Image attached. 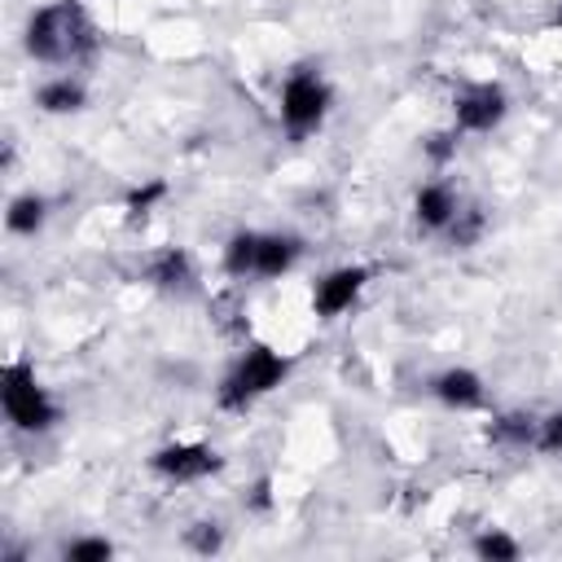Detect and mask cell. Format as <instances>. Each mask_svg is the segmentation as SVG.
Wrapping results in <instances>:
<instances>
[{
    "label": "cell",
    "instance_id": "cell-1",
    "mask_svg": "<svg viewBox=\"0 0 562 562\" xmlns=\"http://www.w3.org/2000/svg\"><path fill=\"white\" fill-rule=\"evenodd\" d=\"M97 22L83 0H53L26 18L22 44L44 66H70L97 53Z\"/></svg>",
    "mask_w": 562,
    "mask_h": 562
},
{
    "label": "cell",
    "instance_id": "cell-2",
    "mask_svg": "<svg viewBox=\"0 0 562 562\" xmlns=\"http://www.w3.org/2000/svg\"><path fill=\"white\" fill-rule=\"evenodd\" d=\"M290 356H281V351H272V347H263V342H255V347H246L233 364H228V373L220 378V386H215V404L224 408V413H246L250 404H259L263 395H272L285 378H290Z\"/></svg>",
    "mask_w": 562,
    "mask_h": 562
},
{
    "label": "cell",
    "instance_id": "cell-3",
    "mask_svg": "<svg viewBox=\"0 0 562 562\" xmlns=\"http://www.w3.org/2000/svg\"><path fill=\"white\" fill-rule=\"evenodd\" d=\"M0 404H4V417L13 422V430H22V435H44L61 417L57 400L35 378V364L31 360H9L0 369Z\"/></svg>",
    "mask_w": 562,
    "mask_h": 562
},
{
    "label": "cell",
    "instance_id": "cell-4",
    "mask_svg": "<svg viewBox=\"0 0 562 562\" xmlns=\"http://www.w3.org/2000/svg\"><path fill=\"white\" fill-rule=\"evenodd\" d=\"M329 105H334V92H329V83H325L321 70L299 66V70L285 75L277 114H281V127L290 132V140H307V136L325 123Z\"/></svg>",
    "mask_w": 562,
    "mask_h": 562
},
{
    "label": "cell",
    "instance_id": "cell-5",
    "mask_svg": "<svg viewBox=\"0 0 562 562\" xmlns=\"http://www.w3.org/2000/svg\"><path fill=\"white\" fill-rule=\"evenodd\" d=\"M505 114H509V97L501 83H465L452 101V127L461 136H483L501 127Z\"/></svg>",
    "mask_w": 562,
    "mask_h": 562
},
{
    "label": "cell",
    "instance_id": "cell-6",
    "mask_svg": "<svg viewBox=\"0 0 562 562\" xmlns=\"http://www.w3.org/2000/svg\"><path fill=\"white\" fill-rule=\"evenodd\" d=\"M224 461L211 443H198V439H176V443H162L154 457H149V470L167 483H202L206 474H215Z\"/></svg>",
    "mask_w": 562,
    "mask_h": 562
},
{
    "label": "cell",
    "instance_id": "cell-7",
    "mask_svg": "<svg viewBox=\"0 0 562 562\" xmlns=\"http://www.w3.org/2000/svg\"><path fill=\"white\" fill-rule=\"evenodd\" d=\"M369 281H373V268H364V263L329 268V272L316 277V285H312V312H316L321 321H338L342 312H351V303L364 294Z\"/></svg>",
    "mask_w": 562,
    "mask_h": 562
},
{
    "label": "cell",
    "instance_id": "cell-8",
    "mask_svg": "<svg viewBox=\"0 0 562 562\" xmlns=\"http://www.w3.org/2000/svg\"><path fill=\"white\" fill-rule=\"evenodd\" d=\"M430 395H435L439 404L457 408V413H470V408H483L487 386H483V378H479L474 369H465V364H448V369H439V373L430 378Z\"/></svg>",
    "mask_w": 562,
    "mask_h": 562
},
{
    "label": "cell",
    "instance_id": "cell-9",
    "mask_svg": "<svg viewBox=\"0 0 562 562\" xmlns=\"http://www.w3.org/2000/svg\"><path fill=\"white\" fill-rule=\"evenodd\" d=\"M457 211H461V198H457V189L448 180H426L417 189V198H413V220H417L422 233H448Z\"/></svg>",
    "mask_w": 562,
    "mask_h": 562
},
{
    "label": "cell",
    "instance_id": "cell-10",
    "mask_svg": "<svg viewBox=\"0 0 562 562\" xmlns=\"http://www.w3.org/2000/svg\"><path fill=\"white\" fill-rule=\"evenodd\" d=\"M145 281H149L154 290H167V294H184V290H193L198 272H193L189 250H180V246H162V250H154V255L145 259Z\"/></svg>",
    "mask_w": 562,
    "mask_h": 562
},
{
    "label": "cell",
    "instance_id": "cell-11",
    "mask_svg": "<svg viewBox=\"0 0 562 562\" xmlns=\"http://www.w3.org/2000/svg\"><path fill=\"white\" fill-rule=\"evenodd\" d=\"M303 259V241L294 233H255V272L250 277H285Z\"/></svg>",
    "mask_w": 562,
    "mask_h": 562
},
{
    "label": "cell",
    "instance_id": "cell-12",
    "mask_svg": "<svg viewBox=\"0 0 562 562\" xmlns=\"http://www.w3.org/2000/svg\"><path fill=\"white\" fill-rule=\"evenodd\" d=\"M83 101H88V92H83V83L70 79V75L44 79V83L35 88V105H40L44 114H75V110H83Z\"/></svg>",
    "mask_w": 562,
    "mask_h": 562
},
{
    "label": "cell",
    "instance_id": "cell-13",
    "mask_svg": "<svg viewBox=\"0 0 562 562\" xmlns=\"http://www.w3.org/2000/svg\"><path fill=\"white\" fill-rule=\"evenodd\" d=\"M536 430H540V417H531V413H501V417H492L487 439L496 448H536Z\"/></svg>",
    "mask_w": 562,
    "mask_h": 562
},
{
    "label": "cell",
    "instance_id": "cell-14",
    "mask_svg": "<svg viewBox=\"0 0 562 562\" xmlns=\"http://www.w3.org/2000/svg\"><path fill=\"white\" fill-rule=\"evenodd\" d=\"M44 220H48V202L40 193H18L9 202V211H4V228L13 237H35L44 228Z\"/></svg>",
    "mask_w": 562,
    "mask_h": 562
},
{
    "label": "cell",
    "instance_id": "cell-15",
    "mask_svg": "<svg viewBox=\"0 0 562 562\" xmlns=\"http://www.w3.org/2000/svg\"><path fill=\"white\" fill-rule=\"evenodd\" d=\"M474 553H479L483 562H518V558H522V544H518L509 531L487 527L483 536H474Z\"/></svg>",
    "mask_w": 562,
    "mask_h": 562
},
{
    "label": "cell",
    "instance_id": "cell-16",
    "mask_svg": "<svg viewBox=\"0 0 562 562\" xmlns=\"http://www.w3.org/2000/svg\"><path fill=\"white\" fill-rule=\"evenodd\" d=\"M483 228H487L483 211H479V206H461V211H457V220L448 224V233H443V237H448L452 246H474V241L483 237Z\"/></svg>",
    "mask_w": 562,
    "mask_h": 562
},
{
    "label": "cell",
    "instance_id": "cell-17",
    "mask_svg": "<svg viewBox=\"0 0 562 562\" xmlns=\"http://www.w3.org/2000/svg\"><path fill=\"white\" fill-rule=\"evenodd\" d=\"M61 558L66 562H105V558H114V544L101 540V536H83V540H70L61 549Z\"/></svg>",
    "mask_w": 562,
    "mask_h": 562
},
{
    "label": "cell",
    "instance_id": "cell-18",
    "mask_svg": "<svg viewBox=\"0 0 562 562\" xmlns=\"http://www.w3.org/2000/svg\"><path fill=\"white\" fill-rule=\"evenodd\" d=\"M184 544H189L193 553H220V549H224V527H220V522H193V527L184 531Z\"/></svg>",
    "mask_w": 562,
    "mask_h": 562
},
{
    "label": "cell",
    "instance_id": "cell-19",
    "mask_svg": "<svg viewBox=\"0 0 562 562\" xmlns=\"http://www.w3.org/2000/svg\"><path fill=\"white\" fill-rule=\"evenodd\" d=\"M536 452H544V457H558V452H562V408H553L549 417H540Z\"/></svg>",
    "mask_w": 562,
    "mask_h": 562
},
{
    "label": "cell",
    "instance_id": "cell-20",
    "mask_svg": "<svg viewBox=\"0 0 562 562\" xmlns=\"http://www.w3.org/2000/svg\"><path fill=\"white\" fill-rule=\"evenodd\" d=\"M162 198H167V184H162V180H149V184H140V189L127 193V215H132V220H136V215H149V206L162 202Z\"/></svg>",
    "mask_w": 562,
    "mask_h": 562
},
{
    "label": "cell",
    "instance_id": "cell-21",
    "mask_svg": "<svg viewBox=\"0 0 562 562\" xmlns=\"http://www.w3.org/2000/svg\"><path fill=\"white\" fill-rule=\"evenodd\" d=\"M457 136H461L457 127L426 136V145H422V149H426V158H430V162H448V158H457Z\"/></svg>",
    "mask_w": 562,
    "mask_h": 562
},
{
    "label": "cell",
    "instance_id": "cell-22",
    "mask_svg": "<svg viewBox=\"0 0 562 562\" xmlns=\"http://www.w3.org/2000/svg\"><path fill=\"white\" fill-rule=\"evenodd\" d=\"M250 505H255V509H268V505H272V496H268V479H259V487H255Z\"/></svg>",
    "mask_w": 562,
    "mask_h": 562
}]
</instances>
